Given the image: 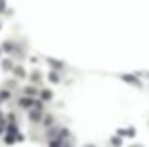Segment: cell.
<instances>
[{"instance_id": "1", "label": "cell", "mask_w": 149, "mask_h": 147, "mask_svg": "<svg viewBox=\"0 0 149 147\" xmlns=\"http://www.w3.org/2000/svg\"><path fill=\"white\" fill-rule=\"evenodd\" d=\"M135 147H141V145H135Z\"/></svg>"}]
</instances>
